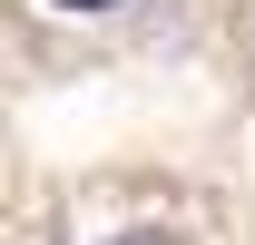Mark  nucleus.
<instances>
[{
  "label": "nucleus",
  "mask_w": 255,
  "mask_h": 245,
  "mask_svg": "<svg viewBox=\"0 0 255 245\" xmlns=\"http://www.w3.org/2000/svg\"><path fill=\"white\" fill-rule=\"evenodd\" d=\"M118 245H157V236H118Z\"/></svg>",
  "instance_id": "nucleus-2"
},
{
  "label": "nucleus",
  "mask_w": 255,
  "mask_h": 245,
  "mask_svg": "<svg viewBox=\"0 0 255 245\" xmlns=\"http://www.w3.org/2000/svg\"><path fill=\"white\" fill-rule=\"evenodd\" d=\"M49 10H79V20H98V10H118V0H49Z\"/></svg>",
  "instance_id": "nucleus-1"
}]
</instances>
